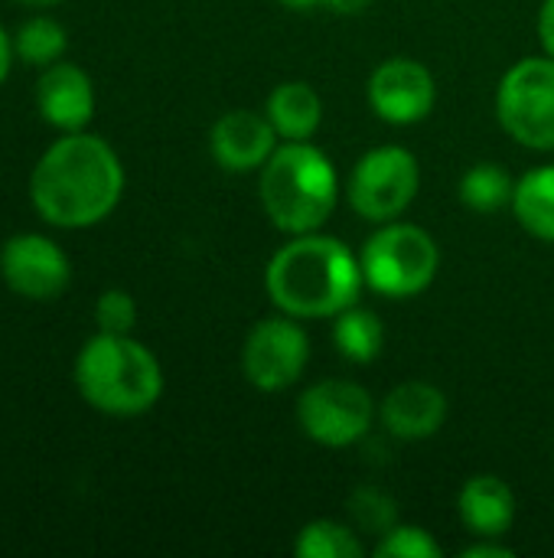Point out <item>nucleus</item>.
<instances>
[{"instance_id":"obj_1","label":"nucleus","mask_w":554,"mask_h":558,"mask_svg":"<svg viewBox=\"0 0 554 558\" xmlns=\"http://www.w3.org/2000/svg\"><path fill=\"white\" fill-rule=\"evenodd\" d=\"M124 186L118 150L91 131L59 134L29 170L33 213L62 232L101 226L121 206Z\"/></svg>"},{"instance_id":"obj_2","label":"nucleus","mask_w":554,"mask_h":558,"mask_svg":"<svg viewBox=\"0 0 554 558\" xmlns=\"http://www.w3.org/2000/svg\"><path fill=\"white\" fill-rule=\"evenodd\" d=\"M264 291L281 314L297 320H333L359 304L366 291L359 252L323 229L287 235L264 268Z\"/></svg>"},{"instance_id":"obj_3","label":"nucleus","mask_w":554,"mask_h":558,"mask_svg":"<svg viewBox=\"0 0 554 558\" xmlns=\"http://www.w3.org/2000/svg\"><path fill=\"white\" fill-rule=\"evenodd\" d=\"M72 379L88 409L108 418H140L163 399V366L134 333H95L72 363Z\"/></svg>"},{"instance_id":"obj_4","label":"nucleus","mask_w":554,"mask_h":558,"mask_svg":"<svg viewBox=\"0 0 554 558\" xmlns=\"http://www.w3.org/2000/svg\"><path fill=\"white\" fill-rule=\"evenodd\" d=\"M258 199L278 232H320L343 199L340 170L313 141H281L258 170Z\"/></svg>"},{"instance_id":"obj_5","label":"nucleus","mask_w":554,"mask_h":558,"mask_svg":"<svg viewBox=\"0 0 554 558\" xmlns=\"http://www.w3.org/2000/svg\"><path fill=\"white\" fill-rule=\"evenodd\" d=\"M359 265L366 291L389 301H411L434 284L441 271V245L428 229L392 219L379 222L366 235L359 248Z\"/></svg>"},{"instance_id":"obj_6","label":"nucleus","mask_w":554,"mask_h":558,"mask_svg":"<svg viewBox=\"0 0 554 558\" xmlns=\"http://www.w3.org/2000/svg\"><path fill=\"white\" fill-rule=\"evenodd\" d=\"M421 193V160L402 144H382L366 150L343 186L349 209L379 226L402 219Z\"/></svg>"},{"instance_id":"obj_7","label":"nucleus","mask_w":554,"mask_h":558,"mask_svg":"<svg viewBox=\"0 0 554 558\" xmlns=\"http://www.w3.org/2000/svg\"><path fill=\"white\" fill-rule=\"evenodd\" d=\"M496 121L526 150H554V59L526 56L496 85Z\"/></svg>"},{"instance_id":"obj_8","label":"nucleus","mask_w":554,"mask_h":558,"mask_svg":"<svg viewBox=\"0 0 554 558\" xmlns=\"http://www.w3.org/2000/svg\"><path fill=\"white\" fill-rule=\"evenodd\" d=\"M294 415L307 441L343 451L359 445L372 432L379 418V402L366 386L353 379H317L300 392Z\"/></svg>"},{"instance_id":"obj_9","label":"nucleus","mask_w":554,"mask_h":558,"mask_svg":"<svg viewBox=\"0 0 554 558\" xmlns=\"http://www.w3.org/2000/svg\"><path fill=\"white\" fill-rule=\"evenodd\" d=\"M310 356H313V347H310V333L304 320L278 311L251 324V330L245 333L238 363L251 389L278 396L304 379Z\"/></svg>"},{"instance_id":"obj_10","label":"nucleus","mask_w":554,"mask_h":558,"mask_svg":"<svg viewBox=\"0 0 554 558\" xmlns=\"http://www.w3.org/2000/svg\"><path fill=\"white\" fill-rule=\"evenodd\" d=\"M0 278L10 294L33 304H49L69 291L72 258L42 232H16L0 245Z\"/></svg>"},{"instance_id":"obj_11","label":"nucleus","mask_w":554,"mask_h":558,"mask_svg":"<svg viewBox=\"0 0 554 558\" xmlns=\"http://www.w3.org/2000/svg\"><path fill=\"white\" fill-rule=\"evenodd\" d=\"M366 101L382 124L415 128L431 118L438 105V82L421 59L389 56L369 72Z\"/></svg>"},{"instance_id":"obj_12","label":"nucleus","mask_w":554,"mask_h":558,"mask_svg":"<svg viewBox=\"0 0 554 558\" xmlns=\"http://www.w3.org/2000/svg\"><path fill=\"white\" fill-rule=\"evenodd\" d=\"M33 101H36V114L52 131H59V134L88 131L95 108H98L95 78L82 65L59 59V62L39 69Z\"/></svg>"},{"instance_id":"obj_13","label":"nucleus","mask_w":554,"mask_h":558,"mask_svg":"<svg viewBox=\"0 0 554 558\" xmlns=\"http://www.w3.org/2000/svg\"><path fill=\"white\" fill-rule=\"evenodd\" d=\"M278 144L281 137L274 134L268 114L251 108H232L209 128V154L225 173H258Z\"/></svg>"},{"instance_id":"obj_14","label":"nucleus","mask_w":554,"mask_h":558,"mask_svg":"<svg viewBox=\"0 0 554 558\" xmlns=\"http://www.w3.org/2000/svg\"><path fill=\"white\" fill-rule=\"evenodd\" d=\"M451 415L447 392L428 379H405L385 392L379 402L382 428L398 441H428L434 438Z\"/></svg>"},{"instance_id":"obj_15","label":"nucleus","mask_w":554,"mask_h":558,"mask_svg":"<svg viewBox=\"0 0 554 558\" xmlns=\"http://www.w3.org/2000/svg\"><path fill=\"white\" fill-rule=\"evenodd\" d=\"M457 517L460 526L477 539V536H493L503 539L519 517V500L509 481L500 474H473L464 481L457 494Z\"/></svg>"},{"instance_id":"obj_16","label":"nucleus","mask_w":554,"mask_h":558,"mask_svg":"<svg viewBox=\"0 0 554 558\" xmlns=\"http://www.w3.org/2000/svg\"><path fill=\"white\" fill-rule=\"evenodd\" d=\"M264 114L281 141H313L323 124V98L310 82L287 78L271 88Z\"/></svg>"},{"instance_id":"obj_17","label":"nucleus","mask_w":554,"mask_h":558,"mask_svg":"<svg viewBox=\"0 0 554 558\" xmlns=\"http://www.w3.org/2000/svg\"><path fill=\"white\" fill-rule=\"evenodd\" d=\"M509 209L526 235L554 245V163H539L516 177Z\"/></svg>"},{"instance_id":"obj_18","label":"nucleus","mask_w":554,"mask_h":558,"mask_svg":"<svg viewBox=\"0 0 554 558\" xmlns=\"http://www.w3.org/2000/svg\"><path fill=\"white\" fill-rule=\"evenodd\" d=\"M330 337H333V347L336 353L353 363V366H369L382 356L385 350V324L376 311L362 307V304H353L346 307L343 314H336L330 320Z\"/></svg>"},{"instance_id":"obj_19","label":"nucleus","mask_w":554,"mask_h":558,"mask_svg":"<svg viewBox=\"0 0 554 558\" xmlns=\"http://www.w3.org/2000/svg\"><path fill=\"white\" fill-rule=\"evenodd\" d=\"M513 193H516V177L496 160H480V163L467 167L457 183V196H460L464 209L480 213V216L509 209Z\"/></svg>"},{"instance_id":"obj_20","label":"nucleus","mask_w":554,"mask_h":558,"mask_svg":"<svg viewBox=\"0 0 554 558\" xmlns=\"http://www.w3.org/2000/svg\"><path fill=\"white\" fill-rule=\"evenodd\" d=\"M13 49L16 59L29 69H46L59 59H65L69 52V29L49 16V13H33L29 20H23L13 33Z\"/></svg>"},{"instance_id":"obj_21","label":"nucleus","mask_w":554,"mask_h":558,"mask_svg":"<svg viewBox=\"0 0 554 558\" xmlns=\"http://www.w3.org/2000/svg\"><path fill=\"white\" fill-rule=\"evenodd\" d=\"M294 553L300 558H362L369 549L353 526L320 517L300 526L294 539Z\"/></svg>"},{"instance_id":"obj_22","label":"nucleus","mask_w":554,"mask_h":558,"mask_svg":"<svg viewBox=\"0 0 554 558\" xmlns=\"http://www.w3.org/2000/svg\"><path fill=\"white\" fill-rule=\"evenodd\" d=\"M372 556L379 558H441L444 549L441 543L424 530V526H415V523H392L379 543L372 546Z\"/></svg>"},{"instance_id":"obj_23","label":"nucleus","mask_w":554,"mask_h":558,"mask_svg":"<svg viewBox=\"0 0 554 558\" xmlns=\"http://www.w3.org/2000/svg\"><path fill=\"white\" fill-rule=\"evenodd\" d=\"M95 324L101 333H134L137 327V301L124 288H108L95 301Z\"/></svg>"},{"instance_id":"obj_24","label":"nucleus","mask_w":554,"mask_h":558,"mask_svg":"<svg viewBox=\"0 0 554 558\" xmlns=\"http://www.w3.org/2000/svg\"><path fill=\"white\" fill-rule=\"evenodd\" d=\"M460 556L464 558H513L516 556V549H513V546H506L503 539H493V536H477L470 546H464V549H460Z\"/></svg>"},{"instance_id":"obj_25","label":"nucleus","mask_w":554,"mask_h":558,"mask_svg":"<svg viewBox=\"0 0 554 558\" xmlns=\"http://www.w3.org/2000/svg\"><path fill=\"white\" fill-rule=\"evenodd\" d=\"M535 29H539L542 52L554 59V0H542V7H539V20H535Z\"/></svg>"},{"instance_id":"obj_26","label":"nucleus","mask_w":554,"mask_h":558,"mask_svg":"<svg viewBox=\"0 0 554 558\" xmlns=\"http://www.w3.org/2000/svg\"><path fill=\"white\" fill-rule=\"evenodd\" d=\"M13 59H16V49H13V33H7V26L0 23V88H3V82L10 78Z\"/></svg>"},{"instance_id":"obj_27","label":"nucleus","mask_w":554,"mask_h":558,"mask_svg":"<svg viewBox=\"0 0 554 558\" xmlns=\"http://www.w3.org/2000/svg\"><path fill=\"white\" fill-rule=\"evenodd\" d=\"M376 0H323V7L336 16H359L372 7Z\"/></svg>"},{"instance_id":"obj_28","label":"nucleus","mask_w":554,"mask_h":558,"mask_svg":"<svg viewBox=\"0 0 554 558\" xmlns=\"http://www.w3.org/2000/svg\"><path fill=\"white\" fill-rule=\"evenodd\" d=\"M281 7H287V10H297V13H307V10H317V7H323V0H278Z\"/></svg>"},{"instance_id":"obj_29","label":"nucleus","mask_w":554,"mask_h":558,"mask_svg":"<svg viewBox=\"0 0 554 558\" xmlns=\"http://www.w3.org/2000/svg\"><path fill=\"white\" fill-rule=\"evenodd\" d=\"M13 3L29 7V10H49V7H56V3H62V0H13Z\"/></svg>"}]
</instances>
